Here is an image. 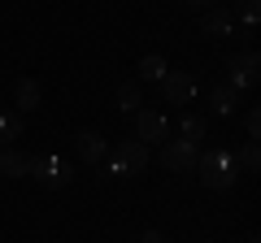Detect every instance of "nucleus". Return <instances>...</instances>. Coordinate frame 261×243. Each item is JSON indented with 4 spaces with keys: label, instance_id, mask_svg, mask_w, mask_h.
Segmentation results:
<instances>
[{
    "label": "nucleus",
    "instance_id": "f257e3e1",
    "mask_svg": "<svg viewBox=\"0 0 261 243\" xmlns=\"http://www.w3.org/2000/svg\"><path fill=\"white\" fill-rule=\"evenodd\" d=\"M196 169H200V183H205L209 191H231L235 178H240V165H235V157L226 148H209L196 157Z\"/></svg>",
    "mask_w": 261,
    "mask_h": 243
},
{
    "label": "nucleus",
    "instance_id": "f03ea898",
    "mask_svg": "<svg viewBox=\"0 0 261 243\" xmlns=\"http://www.w3.org/2000/svg\"><path fill=\"white\" fill-rule=\"evenodd\" d=\"M196 157H200V148H192L187 139H166L157 152L161 169H170V174H196Z\"/></svg>",
    "mask_w": 261,
    "mask_h": 243
},
{
    "label": "nucleus",
    "instance_id": "7ed1b4c3",
    "mask_svg": "<svg viewBox=\"0 0 261 243\" xmlns=\"http://www.w3.org/2000/svg\"><path fill=\"white\" fill-rule=\"evenodd\" d=\"M226 70H231V78H226V83H231L240 96L252 92V87L261 83V61H257V52H252V48H248V52H235Z\"/></svg>",
    "mask_w": 261,
    "mask_h": 243
},
{
    "label": "nucleus",
    "instance_id": "20e7f679",
    "mask_svg": "<svg viewBox=\"0 0 261 243\" xmlns=\"http://www.w3.org/2000/svg\"><path fill=\"white\" fill-rule=\"evenodd\" d=\"M27 174H35L44 187H65L70 178H74V169H70V161H61V157H31V165H27Z\"/></svg>",
    "mask_w": 261,
    "mask_h": 243
},
{
    "label": "nucleus",
    "instance_id": "39448f33",
    "mask_svg": "<svg viewBox=\"0 0 261 243\" xmlns=\"http://www.w3.org/2000/svg\"><path fill=\"white\" fill-rule=\"evenodd\" d=\"M196 92H200V83H196L187 70H166V78H161V96H166V104H192Z\"/></svg>",
    "mask_w": 261,
    "mask_h": 243
},
{
    "label": "nucleus",
    "instance_id": "423d86ee",
    "mask_svg": "<svg viewBox=\"0 0 261 243\" xmlns=\"http://www.w3.org/2000/svg\"><path fill=\"white\" fill-rule=\"evenodd\" d=\"M135 139L140 143H166L170 139V122L157 109H135Z\"/></svg>",
    "mask_w": 261,
    "mask_h": 243
},
{
    "label": "nucleus",
    "instance_id": "0eeeda50",
    "mask_svg": "<svg viewBox=\"0 0 261 243\" xmlns=\"http://www.w3.org/2000/svg\"><path fill=\"white\" fill-rule=\"evenodd\" d=\"M200 35H209V39L235 35V13L226 9V5H209V9L200 13Z\"/></svg>",
    "mask_w": 261,
    "mask_h": 243
},
{
    "label": "nucleus",
    "instance_id": "6e6552de",
    "mask_svg": "<svg viewBox=\"0 0 261 243\" xmlns=\"http://www.w3.org/2000/svg\"><path fill=\"white\" fill-rule=\"evenodd\" d=\"M113 157L122 161L126 178H130V174H144V169H148V143H140V139H122Z\"/></svg>",
    "mask_w": 261,
    "mask_h": 243
},
{
    "label": "nucleus",
    "instance_id": "1a4fd4ad",
    "mask_svg": "<svg viewBox=\"0 0 261 243\" xmlns=\"http://www.w3.org/2000/svg\"><path fill=\"white\" fill-rule=\"evenodd\" d=\"M74 152L87 161V165H100V161L109 157V143H105L96 131H79V135H74Z\"/></svg>",
    "mask_w": 261,
    "mask_h": 243
},
{
    "label": "nucleus",
    "instance_id": "9d476101",
    "mask_svg": "<svg viewBox=\"0 0 261 243\" xmlns=\"http://www.w3.org/2000/svg\"><path fill=\"white\" fill-rule=\"evenodd\" d=\"M209 104H214V113H218V117H231V113H235V104H240V92H235L231 83H218L214 92H209Z\"/></svg>",
    "mask_w": 261,
    "mask_h": 243
},
{
    "label": "nucleus",
    "instance_id": "9b49d317",
    "mask_svg": "<svg viewBox=\"0 0 261 243\" xmlns=\"http://www.w3.org/2000/svg\"><path fill=\"white\" fill-rule=\"evenodd\" d=\"M27 165H31L27 152H18V148H0V174H5V178H22V174H27Z\"/></svg>",
    "mask_w": 261,
    "mask_h": 243
},
{
    "label": "nucleus",
    "instance_id": "f8f14e48",
    "mask_svg": "<svg viewBox=\"0 0 261 243\" xmlns=\"http://www.w3.org/2000/svg\"><path fill=\"white\" fill-rule=\"evenodd\" d=\"M166 56H157V52H148V56H140V78L144 83H161L166 78Z\"/></svg>",
    "mask_w": 261,
    "mask_h": 243
},
{
    "label": "nucleus",
    "instance_id": "ddd939ff",
    "mask_svg": "<svg viewBox=\"0 0 261 243\" xmlns=\"http://www.w3.org/2000/svg\"><path fill=\"white\" fill-rule=\"evenodd\" d=\"M13 96H18V109H39V83L35 78H18V87H13Z\"/></svg>",
    "mask_w": 261,
    "mask_h": 243
},
{
    "label": "nucleus",
    "instance_id": "4468645a",
    "mask_svg": "<svg viewBox=\"0 0 261 243\" xmlns=\"http://www.w3.org/2000/svg\"><path fill=\"white\" fill-rule=\"evenodd\" d=\"M18 135H22V113H0V148H13Z\"/></svg>",
    "mask_w": 261,
    "mask_h": 243
},
{
    "label": "nucleus",
    "instance_id": "2eb2a0df",
    "mask_svg": "<svg viewBox=\"0 0 261 243\" xmlns=\"http://www.w3.org/2000/svg\"><path fill=\"white\" fill-rule=\"evenodd\" d=\"M235 165H240L244 174H257V169H261V148H257V139H248V143H244V152L235 157Z\"/></svg>",
    "mask_w": 261,
    "mask_h": 243
},
{
    "label": "nucleus",
    "instance_id": "dca6fc26",
    "mask_svg": "<svg viewBox=\"0 0 261 243\" xmlns=\"http://www.w3.org/2000/svg\"><path fill=\"white\" fill-rule=\"evenodd\" d=\"M205 135H209L205 117H192V113H187V117H183V139L192 143V148H200V139H205Z\"/></svg>",
    "mask_w": 261,
    "mask_h": 243
},
{
    "label": "nucleus",
    "instance_id": "f3484780",
    "mask_svg": "<svg viewBox=\"0 0 261 243\" xmlns=\"http://www.w3.org/2000/svg\"><path fill=\"white\" fill-rule=\"evenodd\" d=\"M118 109H122V113L140 109V83H122V87H118Z\"/></svg>",
    "mask_w": 261,
    "mask_h": 243
},
{
    "label": "nucleus",
    "instance_id": "a211bd4d",
    "mask_svg": "<svg viewBox=\"0 0 261 243\" xmlns=\"http://www.w3.org/2000/svg\"><path fill=\"white\" fill-rule=\"evenodd\" d=\"M240 18H244V31H252L261 18V0H240Z\"/></svg>",
    "mask_w": 261,
    "mask_h": 243
},
{
    "label": "nucleus",
    "instance_id": "6ab92c4d",
    "mask_svg": "<svg viewBox=\"0 0 261 243\" xmlns=\"http://www.w3.org/2000/svg\"><path fill=\"white\" fill-rule=\"evenodd\" d=\"M244 131H248V139H257V135H261V113H257V109H248V117H244Z\"/></svg>",
    "mask_w": 261,
    "mask_h": 243
},
{
    "label": "nucleus",
    "instance_id": "aec40b11",
    "mask_svg": "<svg viewBox=\"0 0 261 243\" xmlns=\"http://www.w3.org/2000/svg\"><path fill=\"white\" fill-rule=\"evenodd\" d=\"M140 243H161V234H157V230H144V239H140Z\"/></svg>",
    "mask_w": 261,
    "mask_h": 243
},
{
    "label": "nucleus",
    "instance_id": "412c9836",
    "mask_svg": "<svg viewBox=\"0 0 261 243\" xmlns=\"http://www.w3.org/2000/svg\"><path fill=\"white\" fill-rule=\"evenodd\" d=\"M183 5H192V9H209L214 0H183Z\"/></svg>",
    "mask_w": 261,
    "mask_h": 243
},
{
    "label": "nucleus",
    "instance_id": "4be33fe9",
    "mask_svg": "<svg viewBox=\"0 0 261 243\" xmlns=\"http://www.w3.org/2000/svg\"><path fill=\"white\" fill-rule=\"evenodd\" d=\"M244 243H257V239H244Z\"/></svg>",
    "mask_w": 261,
    "mask_h": 243
}]
</instances>
